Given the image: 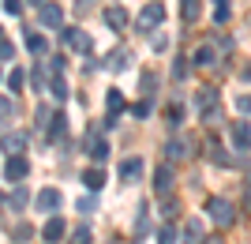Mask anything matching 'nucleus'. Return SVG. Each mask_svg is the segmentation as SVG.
<instances>
[{
	"label": "nucleus",
	"mask_w": 251,
	"mask_h": 244,
	"mask_svg": "<svg viewBox=\"0 0 251 244\" xmlns=\"http://www.w3.org/2000/svg\"><path fill=\"white\" fill-rule=\"evenodd\" d=\"M229 15H232V4H229V0H214V23H218V27H225V23H229Z\"/></svg>",
	"instance_id": "24"
},
{
	"label": "nucleus",
	"mask_w": 251,
	"mask_h": 244,
	"mask_svg": "<svg viewBox=\"0 0 251 244\" xmlns=\"http://www.w3.org/2000/svg\"><path fill=\"white\" fill-rule=\"evenodd\" d=\"M195 109H199L202 117L214 113V109H218V90H214V86H199V94H195Z\"/></svg>",
	"instance_id": "14"
},
{
	"label": "nucleus",
	"mask_w": 251,
	"mask_h": 244,
	"mask_svg": "<svg viewBox=\"0 0 251 244\" xmlns=\"http://www.w3.org/2000/svg\"><path fill=\"white\" fill-rule=\"evenodd\" d=\"M26 199H30V195H26V188L8 191V195H4V211H23V207H26Z\"/></svg>",
	"instance_id": "20"
},
{
	"label": "nucleus",
	"mask_w": 251,
	"mask_h": 244,
	"mask_svg": "<svg viewBox=\"0 0 251 244\" xmlns=\"http://www.w3.org/2000/svg\"><path fill=\"white\" fill-rule=\"evenodd\" d=\"M26 173H30V165H26V158H23V154H8V158H4V181L19 184Z\"/></svg>",
	"instance_id": "5"
},
{
	"label": "nucleus",
	"mask_w": 251,
	"mask_h": 244,
	"mask_svg": "<svg viewBox=\"0 0 251 244\" xmlns=\"http://www.w3.org/2000/svg\"><path fill=\"white\" fill-rule=\"evenodd\" d=\"M147 225H150V211H147V207H139V214H135V237L147 233Z\"/></svg>",
	"instance_id": "31"
},
{
	"label": "nucleus",
	"mask_w": 251,
	"mask_h": 244,
	"mask_svg": "<svg viewBox=\"0 0 251 244\" xmlns=\"http://www.w3.org/2000/svg\"><path fill=\"white\" fill-rule=\"evenodd\" d=\"M236 109H240V113H251V98L240 94V98H236Z\"/></svg>",
	"instance_id": "43"
},
{
	"label": "nucleus",
	"mask_w": 251,
	"mask_h": 244,
	"mask_svg": "<svg viewBox=\"0 0 251 244\" xmlns=\"http://www.w3.org/2000/svg\"><path fill=\"white\" fill-rule=\"evenodd\" d=\"M202 244H225V241H221V237H206Z\"/></svg>",
	"instance_id": "44"
},
{
	"label": "nucleus",
	"mask_w": 251,
	"mask_h": 244,
	"mask_svg": "<svg viewBox=\"0 0 251 244\" xmlns=\"http://www.w3.org/2000/svg\"><path fill=\"white\" fill-rule=\"evenodd\" d=\"M34 203H38V211H42V214H56V211H60V191H56V188H42Z\"/></svg>",
	"instance_id": "11"
},
{
	"label": "nucleus",
	"mask_w": 251,
	"mask_h": 244,
	"mask_svg": "<svg viewBox=\"0 0 251 244\" xmlns=\"http://www.w3.org/2000/svg\"><path fill=\"white\" fill-rule=\"evenodd\" d=\"M101 19H105V27H109V30H127V11L120 8V4H113V8H105L101 11Z\"/></svg>",
	"instance_id": "10"
},
{
	"label": "nucleus",
	"mask_w": 251,
	"mask_h": 244,
	"mask_svg": "<svg viewBox=\"0 0 251 244\" xmlns=\"http://www.w3.org/2000/svg\"><path fill=\"white\" fill-rule=\"evenodd\" d=\"M64 233H68V225H64V218L49 214V222L42 225V241H45V244H56V241H60Z\"/></svg>",
	"instance_id": "12"
},
{
	"label": "nucleus",
	"mask_w": 251,
	"mask_h": 244,
	"mask_svg": "<svg viewBox=\"0 0 251 244\" xmlns=\"http://www.w3.org/2000/svg\"><path fill=\"white\" fill-rule=\"evenodd\" d=\"M116 173H120V181H139L143 177V158H124Z\"/></svg>",
	"instance_id": "18"
},
{
	"label": "nucleus",
	"mask_w": 251,
	"mask_h": 244,
	"mask_svg": "<svg viewBox=\"0 0 251 244\" xmlns=\"http://www.w3.org/2000/svg\"><path fill=\"white\" fill-rule=\"evenodd\" d=\"M86 11H94V0H79L75 4V15H86Z\"/></svg>",
	"instance_id": "42"
},
{
	"label": "nucleus",
	"mask_w": 251,
	"mask_h": 244,
	"mask_svg": "<svg viewBox=\"0 0 251 244\" xmlns=\"http://www.w3.org/2000/svg\"><path fill=\"white\" fill-rule=\"evenodd\" d=\"M4 83H8V90H11V94H19V90H23V83H26V75H23V68H11Z\"/></svg>",
	"instance_id": "27"
},
{
	"label": "nucleus",
	"mask_w": 251,
	"mask_h": 244,
	"mask_svg": "<svg viewBox=\"0 0 251 244\" xmlns=\"http://www.w3.org/2000/svg\"><path fill=\"white\" fill-rule=\"evenodd\" d=\"M4 11H8V15H19V11H23V0H4Z\"/></svg>",
	"instance_id": "41"
},
{
	"label": "nucleus",
	"mask_w": 251,
	"mask_h": 244,
	"mask_svg": "<svg viewBox=\"0 0 251 244\" xmlns=\"http://www.w3.org/2000/svg\"><path fill=\"white\" fill-rule=\"evenodd\" d=\"M131 117H135V120H147L150 117V98H143L139 106H131Z\"/></svg>",
	"instance_id": "34"
},
{
	"label": "nucleus",
	"mask_w": 251,
	"mask_h": 244,
	"mask_svg": "<svg viewBox=\"0 0 251 244\" xmlns=\"http://www.w3.org/2000/svg\"><path fill=\"white\" fill-rule=\"evenodd\" d=\"M157 244H176V229H173V225H161V229H157Z\"/></svg>",
	"instance_id": "33"
},
{
	"label": "nucleus",
	"mask_w": 251,
	"mask_h": 244,
	"mask_svg": "<svg viewBox=\"0 0 251 244\" xmlns=\"http://www.w3.org/2000/svg\"><path fill=\"white\" fill-rule=\"evenodd\" d=\"M173 184H176V177H173V169L161 162V165H157V173H154V191H157V195H169V191H173Z\"/></svg>",
	"instance_id": "16"
},
{
	"label": "nucleus",
	"mask_w": 251,
	"mask_h": 244,
	"mask_svg": "<svg viewBox=\"0 0 251 244\" xmlns=\"http://www.w3.org/2000/svg\"><path fill=\"white\" fill-rule=\"evenodd\" d=\"M30 4H38V8H42V4H49V0H30Z\"/></svg>",
	"instance_id": "45"
},
{
	"label": "nucleus",
	"mask_w": 251,
	"mask_h": 244,
	"mask_svg": "<svg viewBox=\"0 0 251 244\" xmlns=\"http://www.w3.org/2000/svg\"><path fill=\"white\" fill-rule=\"evenodd\" d=\"M38 19H42L45 30H60V27H64V11H60V4H42V8H38Z\"/></svg>",
	"instance_id": "7"
},
{
	"label": "nucleus",
	"mask_w": 251,
	"mask_h": 244,
	"mask_svg": "<svg viewBox=\"0 0 251 244\" xmlns=\"http://www.w3.org/2000/svg\"><path fill=\"white\" fill-rule=\"evenodd\" d=\"M165 124H169V128H180V124H184V106H180V102H173V106H169Z\"/></svg>",
	"instance_id": "28"
},
{
	"label": "nucleus",
	"mask_w": 251,
	"mask_h": 244,
	"mask_svg": "<svg viewBox=\"0 0 251 244\" xmlns=\"http://www.w3.org/2000/svg\"><path fill=\"white\" fill-rule=\"evenodd\" d=\"M161 23H165V4H161V0H150L147 8L139 11L135 27L139 30H154V27H161Z\"/></svg>",
	"instance_id": "3"
},
{
	"label": "nucleus",
	"mask_w": 251,
	"mask_h": 244,
	"mask_svg": "<svg viewBox=\"0 0 251 244\" xmlns=\"http://www.w3.org/2000/svg\"><path fill=\"white\" fill-rule=\"evenodd\" d=\"M180 241H184V244H202V241H206V225H202L199 218H188L184 229H180Z\"/></svg>",
	"instance_id": "9"
},
{
	"label": "nucleus",
	"mask_w": 251,
	"mask_h": 244,
	"mask_svg": "<svg viewBox=\"0 0 251 244\" xmlns=\"http://www.w3.org/2000/svg\"><path fill=\"white\" fill-rule=\"evenodd\" d=\"M75 207H79V214H94V211H98V203H94V195H83V199L75 203Z\"/></svg>",
	"instance_id": "36"
},
{
	"label": "nucleus",
	"mask_w": 251,
	"mask_h": 244,
	"mask_svg": "<svg viewBox=\"0 0 251 244\" xmlns=\"http://www.w3.org/2000/svg\"><path fill=\"white\" fill-rule=\"evenodd\" d=\"M105 106H109V117H105V128H116L120 124V113H124V94H120V90H109V94H105Z\"/></svg>",
	"instance_id": "6"
},
{
	"label": "nucleus",
	"mask_w": 251,
	"mask_h": 244,
	"mask_svg": "<svg viewBox=\"0 0 251 244\" xmlns=\"http://www.w3.org/2000/svg\"><path fill=\"white\" fill-rule=\"evenodd\" d=\"M206 218L214 225H221V229H229V225L236 222V207H232L229 199H221V195H210L206 199Z\"/></svg>",
	"instance_id": "1"
},
{
	"label": "nucleus",
	"mask_w": 251,
	"mask_h": 244,
	"mask_svg": "<svg viewBox=\"0 0 251 244\" xmlns=\"http://www.w3.org/2000/svg\"><path fill=\"white\" fill-rule=\"evenodd\" d=\"M26 49H30L34 56H42L45 49H49V42H45V38H42L38 30H30V34H26Z\"/></svg>",
	"instance_id": "25"
},
{
	"label": "nucleus",
	"mask_w": 251,
	"mask_h": 244,
	"mask_svg": "<svg viewBox=\"0 0 251 244\" xmlns=\"http://www.w3.org/2000/svg\"><path fill=\"white\" fill-rule=\"evenodd\" d=\"M34 120H38V132L45 136V128H49V120H52V113L45 106H38V113H34Z\"/></svg>",
	"instance_id": "32"
},
{
	"label": "nucleus",
	"mask_w": 251,
	"mask_h": 244,
	"mask_svg": "<svg viewBox=\"0 0 251 244\" xmlns=\"http://www.w3.org/2000/svg\"><path fill=\"white\" fill-rule=\"evenodd\" d=\"M229 136H232V143H236V150H251V124L248 120H232Z\"/></svg>",
	"instance_id": "13"
},
{
	"label": "nucleus",
	"mask_w": 251,
	"mask_h": 244,
	"mask_svg": "<svg viewBox=\"0 0 251 244\" xmlns=\"http://www.w3.org/2000/svg\"><path fill=\"white\" fill-rule=\"evenodd\" d=\"M0 117H4V124H11V117H15V106H11V98H4V106H0Z\"/></svg>",
	"instance_id": "40"
},
{
	"label": "nucleus",
	"mask_w": 251,
	"mask_h": 244,
	"mask_svg": "<svg viewBox=\"0 0 251 244\" xmlns=\"http://www.w3.org/2000/svg\"><path fill=\"white\" fill-rule=\"evenodd\" d=\"M109 68H113V72H127V68H131V53H127V49H116V53L109 56Z\"/></svg>",
	"instance_id": "22"
},
{
	"label": "nucleus",
	"mask_w": 251,
	"mask_h": 244,
	"mask_svg": "<svg viewBox=\"0 0 251 244\" xmlns=\"http://www.w3.org/2000/svg\"><path fill=\"white\" fill-rule=\"evenodd\" d=\"M68 244H90V229H86V225H79V229L68 237Z\"/></svg>",
	"instance_id": "35"
},
{
	"label": "nucleus",
	"mask_w": 251,
	"mask_h": 244,
	"mask_svg": "<svg viewBox=\"0 0 251 244\" xmlns=\"http://www.w3.org/2000/svg\"><path fill=\"white\" fill-rule=\"evenodd\" d=\"M139 90H143V98H154V90H157V75H154V72H143V75H139Z\"/></svg>",
	"instance_id": "26"
},
{
	"label": "nucleus",
	"mask_w": 251,
	"mask_h": 244,
	"mask_svg": "<svg viewBox=\"0 0 251 244\" xmlns=\"http://www.w3.org/2000/svg\"><path fill=\"white\" fill-rule=\"evenodd\" d=\"M30 83H34V90H42V86H45V68H42V64L30 72Z\"/></svg>",
	"instance_id": "38"
},
{
	"label": "nucleus",
	"mask_w": 251,
	"mask_h": 244,
	"mask_svg": "<svg viewBox=\"0 0 251 244\" xmlns=\"http://www.w3.org/2000/svg\"><path fill=\"white\" fill-rule=\"evenodd\" d=\"M83 147H86V154H90V162H98V165H105L109 150H113V147H109V139H105V132L98 124L86 132V143H83Z\"/></svg>",
	"instance_id": "2"
},
{
	"label": "nucleus",
	"mask_w": 251,
	"mask_h": 244,
	"mask_svg": "<svg viewBox=\"0 0 251 244\" xmlns=\"http://www.w3.org/2000/svg\"><path fill=\"white\" fill-rule=\"evenodd\" d=\"M23 143H26L23 136H11V132L4 136V150H8V154H23Z\"/></svg>",
	"instance_id": "30"
},
{
	"label": "nucleus",
	"mask_w": 251,
	"mask_h": 244,
	"mask_svg": "<svg viewBox=\"0 0 251 244\" xmlns=\"http://www.w3.org/2000/svg\"><path fill=\"white\" fill-rule=\"evenodd\" d=\"M49 94L56 98V102H64V98H68V83H64V75H60V72H52V79H49Z\"/></svg>",
	"instance_id": "23"
},
{
	"label": "nucleus",
	"mask_w": 251,
	"mask_h": 244,
	"mask_svg": "<svg viewBox=\"0 0 251 244\" xmlns=\"http://www.w3.org/2000/svg\"><path fill=\"white\" fill-rule=\"evenodd\" d=\"M64 136H68V117H64V113H52L49 128H45V143H60Z\"/></svg>",
	"instance_id": "15"
},
{
	"label": "nucleus",
	"mask_w": 251,
	"mask_h": 244,
	"mask_svg": "<svg viewBox=\"0 0 251 244\" xmlns=\"http://www.w3.org/2000/svg\"><path fill=\"white\" fill-rule=\"evenodd\" d=\"M184 75H188V60H184V56H176V64H173V79H184Z\"/></svg>",
	"instance_id": "37"
},
{
	"label": "nucleus",
	"mask_w": 251,
	"mask_h": 244,
	"mask_svg": "<svg viewBox=\"0 0 251 244\" xmlns=\"http://www.w3.org/2000/svg\"><path fill=\"white\" fill-rule=\"evenodd\" d=\"M79 181L86 184V191H98V188H105V169L94 162L90 169H83V177H79Z\"/></svg>",
	"instance_id": "17"
},
{
	"label": "nucleus",
	"mask_w": 251,
	"mask_h": 244,
	"mask_svg": "<svg viewBox=\"0 0 251 244\" xmlns=\"http://www.w3.org/2000/svg\"><path fill=\"white\" fill-rule=\"evenodd\" d=\"M202 11V0H180V15H184V23H195Z\"/></svg>",
	"instance_id": "21"
},
{
	"label": "nucleus",
	"mask_w": 251,
	"mask_h": 244,
	"mask_svg": "<svg viewBox=\"0 0 251 244\" xmlns=\"http://www.w3.org/2000/svg\"><path fill=\"white\" fill-rule=\"evenodd\" d=\"M0 56H4V60H15V45H11V38L0 42Z\"/></svg>",
	"instance_id": "39"
},
{
	"label": "nucleus",
	"mask_w": 251,
	"mask_h": 244,
	"mask_svg": "<svg viewBox=\"0 0 251 244\" xmlns=\"http://www.w3.org/2000/svg\"><path fill=\"white\" fill-rule=\"evenodd\" d=\"M191 60H195V68H214V60H218V49H214V45H199V49H195V56H191Z\"/></svg>",
	"instance_id": "19"
},
{
	"label": "nucleus",
	"mask_w": 251,
	"mask_h": 244,
	"mask_svg": "<svg viewBox=\"0 0 251 244\" xmlns=\"http://www.w3.org/2000/svg\"><path fill=\"white\" fill-rule=\"evenodd\" d=\"M60 38H64V45L75 49L79 56H90V53H94V42H90V34H83V30H60Z\"/></svg>",
	"instance_id": "4"
},
{
	"label": "nucleus",
	"mask_w": 251,
	"mask_h": 244,
	"mask_svg": "<svg viewBox=\"0 0 251 244\" xmlns=\"http://www.w3.org/2000/svg\"><path fill=\"white\" fill-rule=\"evenodd\" d=\"M30 237H34V229H30V225H26V222H19V225H15V229H11V241H15V244H26V241H30Z\"/></svg>",
	"instance_id": "29"
},
{
	"label": "nucleus",
	"mask_w": 251,
	"mask_h": 244,
	"mask_svg": "<svg viewBox=\"0 0 251 244\" xmlns=\"http://www.w3.org/2000/svg\"><path fill=\"white\" fill-rule=\"evenodd\" d=\"M188 154H191V139H184V136H173V139L165 143V158H169V162H184Z\"/></svg>",
	"instance_id": "8"
}]
</instances>
